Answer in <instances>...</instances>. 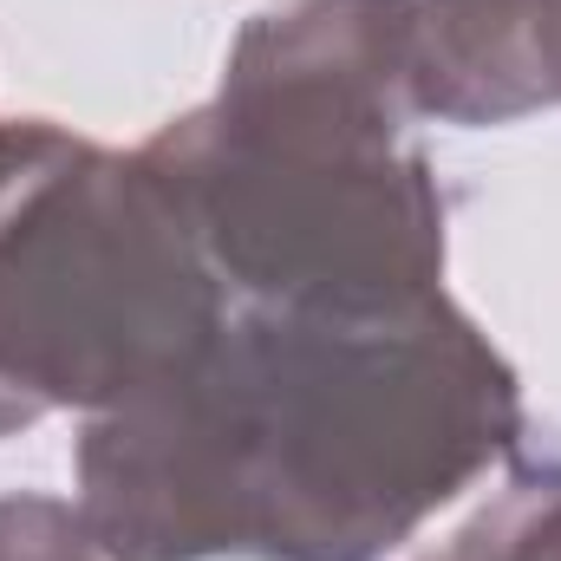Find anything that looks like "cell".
<instances>
[{
	"instance_id": "5",
	"label": "cell",
	"mask_w": 561,
	"mask_h": 561,
	"mask_svg": "<svg viewBox=\"0 0 561 561\" xmlns=\"http://www.w3.org/2000/svg\"><path fill=\"white\" fill-rule=\"evenodd\" d=\"M424 561H561V463L516 470L470 529Z\"/></svg>"
},
{
	"instance_id": "6",
	"label": "cell",
	"mask_w": 561,
	"mask_h": 561,
	"mask_svg": "<svg viewBox=\"0 0 561 561\" xmlns=\"http://www.w3.org/2000/svg\"><path fill=\"white\" fill-rule=\"evenodd\" d=\"M85 516L46 503V496H13L0 503V561H99Z\"/></svg>"
},
{
	"instance_id": "3",
	"label": "cell",
	"mask_w": 561,
	"mask_h": 561,
	"mask_svg": "<svg viewBox=\"0 0 561 561\" xmlns=\"http://www.w3.org/2000/svg\"><path fill=\"white\" fill-rule=\"evenodd\" d=\"M222 327V280L144 157L0 125V431L118 412Z\"/></svg>"
},
{
	"instance_id": "2",
	"label": "cell",
	"mask_w": 561,
	"mask_h": 561,
	"mask_svg": "<svg viewBox=\"0 0 561 561\" xmlns=\"http://www.w3.org/2000/svg\"><path fill=\"white\" fill-rule=\"evenodd\" d=\"M412 112V0H280L242 33L216 105L138 157L203 262L262 307L392 313L444 268Z\"/></svg>"
},
{
	"instance_id": "4",
	"label": "cell",
	"mask_w": 561,
	"mask_h": 561,
	"mask_svg": "<svg viewBox=\"0 0 561 561\" xmlns=\"http://www.w3.org/2000/svg\"><path fill=\"white\" fill-rule=\"evenodd\" d=\"M412 105L450 125L561 105V0H412Z\"/></svg>"
},
{
	"instance_id": "1",
	"label": "cell",
	"mask_w": 561,
	"mask_h": 561,
	"mask_svg": "<svg viewBox=\"0 0 561 561\" xmlns=\"http://www.w3.org/2000/svg\"><path fill=\"white\" fill-rule=\"evenodd\" d=\"M523 424L510 366L437 294L392 313L249 307L99 412L79 516L112 561H379Z\"/></svg>"
}]
</instances>
